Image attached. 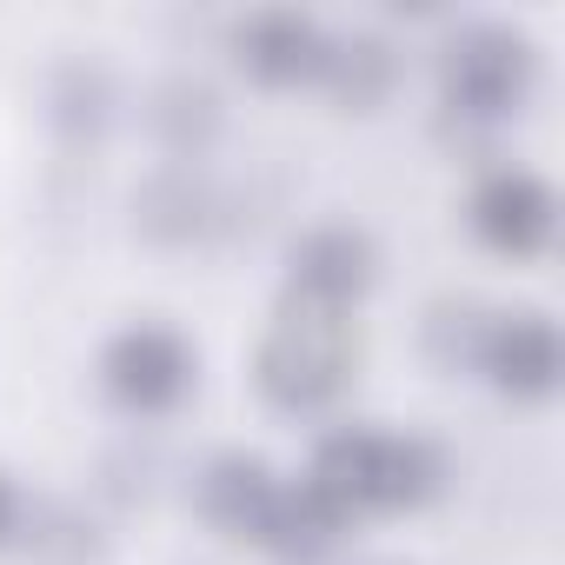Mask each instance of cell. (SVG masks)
<instances>
[{
	"instance_id": "1",
	"label": "cell",
	"mask_w": 565,
	"mask_h": 565,
	"mask_svg": "<svg viewBox=\"0 0 565 565\" xmlns=\"http://www.w3.org/2000/svg\"><path fill=\"white\" fill-rule=\"evenodd\" d=\"M347 519L353 512H406L419 499L439 492V452L413 433H373V426H347L333 439H320L313 472H307Z\"/></svg>"
},
{
	"instance_id": "2",
	"label": "cell",
	"mask_w": 565,
	"mask_h": 565,
	"mask_svg": "<svg viewBox=\"0 0 565 565\" xmlns=\"http://www.w3.org/2000/svg\"><path fill=\"white\" fill-rule=\"evenodd\" d=\"M347 373H353L347 313L300 307V300L273 320V333L259 340V360H253V380L279 413H320L327 399H340Z\"/></svg>"
},
{
	"instance_id": "3",
	"label": "cell",
	"mask_w": 565,
	"mask_h": 565,
	"mask_svg": "<svg viewBox=\"0 0 565 565\" xmlns=\"http://www.w3.org/2000/svg\"><path fill=\"white\" fill-rule=\"evenodd\" d=\"M532 81V47L499 28V21H472L439 47V87L446 107H459L466 120H499Z\"/></svg>"
},
{
	"instance_id": "4",
	"label": "cell",
	"mask_w": 565,
	"mask_h": 565,
	"mask_svg": "<svg viewBox=\"0 0 565 565\" xmlns=\"http://www.w3.org/2000/svg\"><path fill=\"white\" fill-rule=\"evenodd\" d=\"M100 380L107 393L127 406V413H167L186 399L193 386V353L173 327H127L107 360H100Z\"/></svg>"
},
{
	"instance_id": "5",
	"label": "cell",
	"mask_w": 565,
	"mask_h": 565,
	"mask_svg": "<svg viewBox=\"0 0 565 565\" xmlns=\"http://www.w3.org/2000/svg\"><path fill=\"white\" fill-rule=\"evenodd\" d=\"M233 47H239V67L253 81H266V87H300V81H320L327 74V47L333 41L307 14H294V8H259V14L239 21Z\"/></svg>"
},
{
	"instance_id": "6",
	"label": "cell",
	"mask_w": 565,
	"mask_h": 565,
	"mask_svg": "<svg viewBox=\"0 0 565 565\" xmlns=\"http://www.w3.org/2000/svg\"><path fill=\"white\" fill-rule=\"evenodd\" d=\"M373 287V239L360 226H313L294 246V300L347 313Z\"/></svg>"
},
{
	"instance_id": "7",
	"label": "cell",
	"mask_w": 565,
	"mask_h": 565,
	"mask_svg": "<svg viewBox=\"0 0 565 565\" xmlns=\"http://www.w3.org/2000/svg\"><path fill=\"white\" fill-rule=\"evenodd\" d=\"M479 366L512 393V399H545L565 373V347H558V327L545 313H512V320H492L486 327V347H479Z\"/></svg>"
},
{
	"instance_id": "8",
	"label": "cell",
	"mask_w": 565,
	"mask_h": 565,
	"mask_svg": "<svg viewBox=\"0 0 565 565\" xmlns=\"http://www.w3.org/2000/svg\"><path fill=\"white\" fill-rule=\"evenodd\" d=\"M340 532H347V512H340L313 479H300V486H279V492H273V505H266L253 545H266L279 565H320V558L340 545Z\"/></svg>"
},
{
	"instance_id": "9",
	"label": "cell",
	"mask_w": 565,
	"mask_h": 565,
	"mask_svg": "<svg viewBox=\"0 0 565 565\" xmlns=\"http://www.w3.org/2000/svg\"><path fill=\"white\" fill-rule=\"evenodd\" d=\"M552 220H558V206H552V193L532 180V173H492L479 193H472V226H479V239L486 246H499V253H512V259H525V253H539L545 239H552Z\"/></svg>"
},
{
	"instance_id": "10",
	"label": "cell",
	"mask_w": 565,
	"mask_h": 565,
	"mask_svg": "<svg viewBox=\"0 0 565 565\" xmlns=\"http://www.w3.org/2000/svg\"><path fill=\"white\" fill-rule=\"evenodd\" d=\"M134 226L160 246H186L213 226V186L193 173V167H160L140 193H134Z\"/></svg>"
},
{
	"instance_id": "11",
	"label": "cell",
	"mask_w": 565,
	"mask_h": 565,
	"mask_svg": "<svg viewBox=\"0 0 565 565\" xmlns=\"http://www.w3.org/2000/svg\"><path fill=\"white\" fill-rule=\"evenodd\" d=\"M273 492H279V479H273V466L253 459V452H220V459H206V472H200V512H206L220 532H239V539L259 532Z\"/></svg>"
},
{
	"instance_id": "12",
	"label": "cell",
	"mask_w": 565,
	"mask_h": 565,
	"mask_svg": "<svg viewBox=\"0 0 565 565\" xmlns=\"http://www.w3.org/2000/svg\"><path fill=\"white\" fill-rule=\"evenodd\" d=\"M153 134L180 153V167L220 134V94L206 87V81H193V74H180V81H167L160 94H153Z\"/></svg>"
},
{
	"instance_id": "13",
	"label": "cell",
	"mask_w": 565,
	"mask_h": 565,
	"mask_svg": "<svg viewBox=\"0 0 565 565\" xmlns=\"http://www.w3.org/2000/svg\"><path fill=\"white\" fill-rule=\"evenodd\" d=\"M320 81H333V94H340L347 107H380V100L393 94V81H399V61H393L386 41L353 34V41H333V47H327V74H320Z\"/></svg>"
},
{
	"instance_id": "14",
	"label": "cell",
	"mask_w": 565,
	"mask_h": 565,
	"mask_svg": "<svg viewBox=\"0 0 565 565\" xmlns=\"http://www.w3.org/2000/svg\"><path fill=\"white\" fill-rule=\"evenodd\" d=\"M47 114H54V127H61L67 140H94V134H107V120H114V81H107V67H94V61H67V67L54 74Z\"/></svg>"
},
{
	"instance_id": "15",
	"label": "cell",
	"mask_w": 565,
	"mask_h": 565,
	"mask_svg": "<svg viewBox=\"0 0 565 565\" xmlns=\"http://www.w3.org/2000/svg\"><path fill=\"white\" fill-rule=\"evenodd\" d=\"M21 525V499H14V486L0 479V545H8V532Z\"/></svg>"
}]
</instances>
